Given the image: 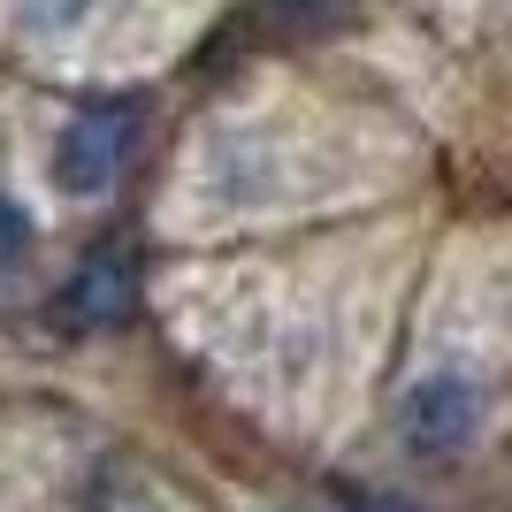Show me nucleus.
Returning a JSON list of instances; mask_svg holds the SVG:
<instances>
[{
    "label": "nucleus",
    "instance_id": "nucleus-5",
    "mask_svg": "<svg viewBox=\"0 0 512 512\" xmlns=\"http://www.w3.org/2000/svg\"><path fill=\"white\" fill-rule=\"evenodd\" d=\"M283 8H314V0H283Z\"/></svg>",
    "mask_w": 512,
    "mask_h": 512
},
{
    "label": "nucleus",
    "instance_id": "nucleus-3",
    "mask_svg": "<svg viewBox=\"0 0 512 512\" xmlns=\"http://www.w3.org/2000/svg\"><path fill=\"white\" fill-rule=\"evenodd\" d=\"M406 444L413 451H459L474 436V421H482V390L467 383V375H428V383L406 390Z\"/></svg>",
    "mask_w": 512,
    "mask_h": 512
},
{
    "label": "nucleus",
    "instance_id": "nucleus-4",
    "mask_svg": "<svg viewBox=\"0 0 512 512\" xmlns=\"http://www.w3.org/2000/svg\"><path fill=\"white\" fill-rule=\"evenodd\" d=\"M23 253H31V214H23L16 199L0 192V268H16Z\"/></svg>",
    "mask_w": 512,
    "mask_h": 512
},
{
    "label": "nucleus",
    "instance_id": "nucleus-1",
    "mask_svg": "<svg viewBox=\"0 0 512 512\" xmlns=\"http://www.w3.org/2000/svg\"><path fill=\"white\" fill-rule=\"evenodd\" d=\"M130 146H138V107L130 100H92L85 115H69L62 146H54V184H62L69 199L115 192Z\"/></svg>",
    "mask_w": 512,
    "mask_h": 512
},
{
    "label": "nucleus",
    "instance_id": "nucleus-2",
    "mask_svg": "<svg viewBox=\"0 0 512 512\" xmlns=\"http://www.w3.org/2000/svg\"><path fill=\"white\" fill-rule=\"evenodd\" d=\"M138 314V245L130 237H107L77 260V276L54 291V329L69 337H92V329H123Z\"/></svg>",
    "mask_w": 512,
    "mask_h": 512
}]
</instances>
